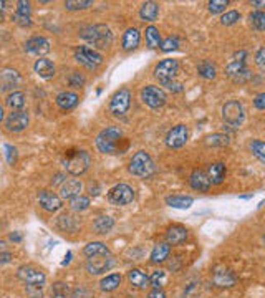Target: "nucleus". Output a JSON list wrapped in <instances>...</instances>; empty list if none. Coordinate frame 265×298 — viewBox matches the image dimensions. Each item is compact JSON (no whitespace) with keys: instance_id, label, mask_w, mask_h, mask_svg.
<instances>
[{"instance_id":"9b49d317","label":"nucleus","mask_w":265,"mask_h":298,"mask_svg":"<svg viewBox=\"0 0 265 298\" xmlns=\"http://www.w3.org/2000/svg\"><path fill=\"white\" fill-rule=\"evenodd\" d=\"M17 275H18L20 280L25 282L27 285H32V287H42L47 280L45 273L33 265H22L17 270Z\"/></svg>"},{"instance_id":"9d476101","label":"nucleus","mask_w":265,"mask_h":298,"mask_svg":"<svg viewBox=\"0 0 265 298\" xmlns=\"http://www.w3.org/2000/svg\"><path fill=\"white\" fill-rule=\"evenodd\" d=\"M133 199H134L133 187L128 184H123V183L116 184L113 189H110V192H108V201L114 206H126V204H130V202H133Z\"/></svg>"},{"instance_id":"f03ea898","label":"nucleus","mask_w":265,"mask_h":298,"mask_svg":"<svg viewBox=\"0 0 265 298\" xmlns=\"http://www.w3.org/2000/svg\"><path fill=\"white\" fill-rule=\"evenodd\" d=\"M123 141V131L116 126L105 128L101 133L96 136V148L99 152H105V154H114V152H121L119 143Z\"/></svg>"},{"instance_id":"0eeeda50","label":"nucleus","mask_w":265,"mask_h":298,"mask_svg":"<svg viewBox=\"0 0 265 298\" xmlns=\"http://www.w3.org/2000/svg\"><path fill=\"white\" fill-rule=\"evenodd\" d=\"M177 71H179V62L174 60V58H166V60H162L156 65L153 73L162 85V83L173 82L174 76L177 75Z\"/></svg>"},{"instance_id":"8fccbe9b","label":"nucleus","mask_w":265,"mask_h":298,"mask_svg":"<svg viewBox=\"0 0 265 298\" xmlns=\"http://www.w3.org/2000/svg\"><path fill=\"white\" fill-rule=\"evenodd\" d=\"M68 82H70V85L73 86V88H80V86H83L85 85V78L80 75V73H71L70 75V78H68Z\"/></svg>"},{"instance_id":"58836bf2","label":"nucleus","mask_w":265,"mask_h":298,"mask_svg":"<svg viewBox=\"0 0 265 298\" xmlns=\"http://www.w3.org/2000/svg\"><path fill=\"white\" fill-rule=\"evenodd\" d=\"M197 73L199 76H202L206 80H212L216 78V65L209 60H204L197 65Z\"/></svg>"},{"instance_id":"c9c22d12","label":"nucleus","mask_w":265,"mask_h":298,"mask_svg":"<svg viewBox=\"0 0 265 298\" xmlns=\"http://www.w3.org/2000/svg\"><path fill=\"white\" fill-rule=\"evenodd\" d=\"M119 283H121V275L111 273L99 282V288H101L103 292H113V290H116L119 287Z\"/></svg>"},{"instance_id":"4d7b16f0","label":"nucleus","mask_w":265,"mask_h":298,"mask_svg":"<svg viewBox=\"0 0 265 298\" xmlns=\"http://www.w3.org/2000/svg\"><path fill=\"white\" fill-rule=\"evenodd\" d=\"M63 177H65V176H63V174H55V177L52 179V186H56V184H63V183H65V181H63Z\"/></svg>"},{"instance_id":"c85d7f7f","label":"nucleus","mask_w":265,"mask_h":298,"mask_svg":"<svg viewBox=\"0 0 265 298\" xmlns=\"http://www.w3.org/2000/svg\"><path fill=\"white\" fill-rule=\"evenodd\" d=\"M171 253V245L168 242H159L154 245V249L151 252V262L153 264H161L164 262Z\"/></svg>"},{"instance_id":"2f4dec72","label":"nucleus","mask_w":265,"mask_h":298,"mask_svg":"<svg viewBox=\"0 0 265 298\" xmlns=\"http://www.w3.org/2000/svg\"><path fill=\"white\" fill-rule=\"evenodd\" d=\"M194 199L191 195H169L166 197V204L174 209H189Z\"/></svg>"},{"instance_id":"5fc2aeb1","label":"nucleus","mask_w":265,"mask_h":298,"mask_svg":"<svg viewBox=\"0 0 265 298\" xmlns=\"http://www.w3.org/2000/svg\"><path fill=\"white\" fill-rule=\"evenodd\" d=\"M162 86H166L168 90L171 91H174V93H179V91H182V85L181 83H177V82H168V83H162Z\"/></svg>"},{"instance_id":"39448f33","label":"nucleus","mask_w":265,"mask_h":298,"mask_svg":"<svg viewBox=\"0 0 265 298\" xmlns=\"http://www.w3.org/2000/svg\"><path fill=\"white\" fill-rule=\"evenodd\" d=\"M222 121H224V125L231 129L240 128L242 121H243V108L239 101L231 100L222 106Z\"/></svg>"},{"instance_id":"20e7f679","label":"nucleus","mask_w":265,"mask_h":298,"mask_svg":"<svg viewBox=\"0 0 265 298\" xmlns=\"http://www.w3.org/2000/svg\"><path fill=\"white\" fill-rule=\"evenodd\" d=\"M130 172L138 177H149L154 172V163L146 151H138L130 161Z\"/></svg>"},{"instance_id":"ddd939ff","label":"nucleus","mask_w":265,"mask_h":298,"mask_svg":"<svg viewBox=\"0 0 265 298\" xmlns=\"http://www.w3.org/2000/svg\"><path fill=\"white\" fill-rule=\"evenodd\" d=\"M28 114L25 111H12L9 116L4 120L5 129L10 131V133H20L28 126Z\"/></svg>"},{"instance_id":"e2e57ef3","label":"nucleus","mask_w":265,"mask_h":298,"mask_svg":"<svg viewBox=\"0 0 265 298\" xmlns=\"http://www.w3.org/2000/svg\"><path fill=\"white\" fill-rule=\"evenodd\" d=\"M262 242H263V245H265V235L262 237Z\"/></svg>"},{"instance_id":"de8ad7c7","label":"nucleus","mask_w":265,"mask_h":298,"mask_svg":"<svg viewBox=\"0 0 265 298\" xmlns=\"http://www.w3.org/2000/svg\"><path fill=\"white\" fill-rule=\"evenodd\" d=\"M179 47V38L177 37H168L166 40H164L161 43V50L162 52H173V50H176Z\"/></svg>"},{"instance_id":"37998d69","label":"nucleus","mask_w":265,"mask_h":298,"mask_svg":"<svg viewBox=\"0 0 265 298\" xmlns=\"http://www.w3.org/2000/svg\"><path fill=\"white\" fill-rule=\"evenodd\" d=\"M149 280H151V285L154 288H161L164 283H166V272H164V270H156V272H153L151 277H149Z\"/></svg>"},{"instance_id":"a19ab883","label":"nucleus","mask_w":265,"mask_h":298,"mask_svg":"<svg viewBox=\"0 0 265 298\" xmlns=\"http://www.w3.org/2000/svg\"><path fill=\"white\" fill-rule=\"evenodd\" d=\"M250 149H252V154L265 164V143L260 140H254L250 143Z\"/></svg>"},{"instance_id":"4468645a","label":"nucleus","mask_w":265,"mask_h":298,"mask_svg":"<svg viewBox=\"0 0 265 298\" xmlns=\"http://www.w3.org/2000/svg\"><path fill=\"white\" fill-rule=\"evenodd\" d=\"M114 260L110 255H96V257H90L87 260V270L91 275H99L108 272L113 267Z\"/></svg>"},{"instance_id":"72a5a7b5","label":"nucleus","mask_w":265,"mask_h":298,"mask_svg":"<svg viewBox=\"0 0 265 298\" xmlns=\"http://www.w3.org/2000/svg\"><path fill=\"white\" fill-rule=\"evenodd\" d=\"M145 35H146V45L151 50L161 47V33H159V30H157L154 25H149L146 28Z\"/></svg>"},{"instance_id":"6e6552de","label":"nucleus","mask_w":265,"mask_h":298,"mask_svg":"<svg viewBox=\"0 0 265 298\" xmlns=\"http://www.w3.org/2000/svg\"><path fill=\"white\" fill-rule=\"evenodd\" d=\"M131 105V91L128 88H121L113 94L110 100V111L114 116H125Z\"/></svg>"},{"instance_id":"5701e85b","label":"nucleus","mask_w":265,"mask_h":298,"mask_svg":"<svg viewBox=\"0 0 265 298\" xmlns=\"http://www.w3.org/2000/svg\"><path fill=\"white\" fill-rule=\"evenodd\" d=\"M188 239V229L182 225H171L166 232V241L169 245H179Z\"/></svg>"},{"instance_id":"864d4df0","label":"nucleus","mask_w":265,"mask_h":298,"mask_svg":"<svg viewBox=\"0 0 265 298\" xmlns=\"http://www.w3.org/2000/svg\"><path fill=\"white\" fill-rule=\"evenodd\" d=\"M254 106L257 110H265V93H259L254 98Z\"/></svg>"},{"instance_id":"3c124183","label":"nucleus","mask_w":265,"mask_h":298,"mask_svg":"<svg viewBox=\"0 0 265 298\" xmlns=\"http://www.w3.org/2000/svg\"><path fill=\"white\" fill-rule=\"evenodd\" d=\"M255 63H257V67L265 73V47L259 48V52L255 53Z\"/></svg>"},{"instance_id":"49530a36","label":"nucleus","mask_w":265,"mask_h":298,"mask_svg":"<svg viewBox=\"0 0 265 298\" xmlns=\"http://www.w3.org/2000/svg\"><path fill=\"white\" fill-rule=\"evenodd\" d=\"M227 5H229V0H212V2H209V12L212 15H216V13L224 12Z\"/></svg>"},{"instance_id":"6ab92c4d","label":"nucleus","mask_w":265,"mask_h":298,"mask_svg":"<svg viewBox=\"0 0 265 298\" xmlns=\"http://www.w3.org/2000/svg\"><path fill=\"white\" fill-rule=\"evenodd\" d=\"M81 189H83L81 181H78V179H68V181H65V183L60 186V197L71 201V199H75V197H78V195H80Z\"/></svg>"},{"instance_id":"c03bdc74","label":"nucleus","mask_w":265,"mask_h":298,"mask_svg":"<svg viewBox=\"0 0 265 298\" xmlns=\"http://www.w3.org/2000/svg\"><path fill=\"white\" fill-rule=\"evenodd\" d=\"M237 20H240V13L237 10H231V12H226L224 15L220 17V24L222 25H234Z\"/></svg>"},{"instance_id":"6e6d98bb","label":"nucleus","mask_w":265,"mask_h":298,"mask_svg":"<svg viewBox=\"0 0 265 298\" xmlns=\"http://www.w3.org/2000/svg\"><path fill=\"white\" fill-rule=\"evenodd\" d=\"M148 298H166V295H164L161 288H154L153 292L148 295Z\"/></svg>"},{"instance_id":"f3484780","label":"nucleus","mask_w":265,"mask_h":298,"mask_svg":"<svg viewBox=\"0 0 265 298\" xmlns=\"http://www.w3.org/2000/svg\"><path fill=\"white\" fill-rule=\"evenodd\" d=\"M246 56H247V53L243 52V50H240V52H237L232 56V60L229 62V65L226 67V73L231 76L232 80L237 75H240L242 71L247 70V67H246Z\"/></svg>"},{"instance_id":"e433bc0d","label":"nucleus","mask_w":265,"mask_h":298,"mask_svg":"<svg viewBox=\"0 0 265 298\" xmlns=\"http://www.w3.org/2000/svg\"><path fill=\"white\" fill-rule=\"evenodd\" d=\"M56 225L65 232H75L78 229V221L75 217H71L70 214H63L56 219Z\"/></svg>"},{"instance_id":"b1692460","label":"nucleus","mask_w":265,"mask_h":298,"mask_svg":"<svg viewBox=\"0 0 265 298\" xmlns=\"http://www.w3.org/2000/svg\"><path fill=\"white\" fill-rule=\"evenodd\" d=\"M139 40H141L139 30L138 28H134V27H130L123 35V42H121V45H123V50H126V52H131V50H134L136 47L139 45Z\"/></svg>"},{"instance_id":"bb28decb","label":"nucleus","mask_w":265,"mask_h":298,"mask_svg":"<svg viewBox=\"0 0 265 298\" xmlns=\"http://www.w3.org/2000/svg\"><path fill=\"white\" fill-rule=\"evenodd\" d=\"M56 105H58V108H62L63 111H68L78 105V94L73 91H62L58 96H56Z\"/></svg>"},{"instance_id":"09e8293b","label":"nucleus","mask_w":265,"mask_h":298,"mask_svg":"<svg viewBox=\"0 0 265 298\" xmlns=\"http://www.w3.org/2000/svg\"><path fill=\"white\" fill-rule=\"evenodd\" d=\"M4 151H5V159H7V163H9L10 166L15 164L17 161V149L10 146V144H4Z\"/></svg>"},{"instance_id":"ea45409f","label":"nucleus","mask_w":265,"mask_h":298,"mask_svg":"<svg viewBox=\"0 0 265 298\" xmlns=\"http://www.w3.org/2000/svg\"><path fill=\"white\" fill-rule=\"evenodd\" d=\"M229 136L227 134H222V133H216L212 136H207L206 137V144L207 146H212V148H224L229 144Z\"/></svg>"},{"instance_id":"680f3d73","label":"nucleus","mask_w":265,"mask_h":298,"mask_svg":"<svg viewBox=\"0 0 265 298\" xmlns=\"http://www.w3.org/2000/svg\"><path fill=\"white\" fill-rule=\"evenodd\" d=\"M70 259H71V253L68 252V253H67V257H65V260H63V265H67L68 262H70Z\"/></svg>"},{"instance_id":"2eb2a0df","label":"nucleus","mask_w":265,"mask_h":298,"mask_svg":"<svg viewBox=\"0 0 265 298\" xmlns=\"http://www.w3.org/2000/svg\"><path fill=\"white\" fill-rule=\"evenodd\" d=\"M38 202H40V207L47 210V212H56L62 207V197L52 191H40Z\"/></svg>"},{"instance_id":"7ed1b4c3","label":"nucleus","mask_w":265,"mask_h":298,"mask_svg":"<svg viewBox=\"0 0 265 298\" xmlns=\"http://www.w3.org/2000/svg\"><path fill=\"white\" fill-rule=\"evenodd\" d=\"M62 161L67 172H70L71 176H80V174L87 172V169L90 168L91 157L87 151H68Z\"/></svg>"},{"instance_id":"13d9d810","label":"nucleus","mask_w":265,"mask_h":298,"mask_svg":"<svg viewBox=\"0 0 265 298\" xmlns=\"http://www.w3.org/2000/svg\"><path fill=\"white\" fill-rule=\"evenodd\" d=\"M10 241H13V242H20V241H22V235H20V234H17V232H13V234H10Z\"/></svg>"},{"instance_id":"cd10ccee","label":"nucleus","mask_w":265,"mask_h":298,"mask_svg":"<svg viewBox=\"0 0 265 298\" xmlns=\"http://www.w3.org/2000/svg\"><path fill=\"white\" fill-rule=\"evenodd\" d=\"M128 280H130V283L136 288H146V287H149V283H151L148 275L142 270H139V268H133V270H130V273H128Z\"/></svg>"},{"instance_id":"412c9836","label":"nucleus","mask_w":265,"mask_h":298,"mask_svg":"<svg viewBox=\"0 0 265 298\" xmlns=\"http://www.w3.org/2000/svg\"><path fill=\"white\" fill-rule=\"evenodd\" d=\"M30 13H32L30 2L20 0V2H17V10H15V15H13V20H15L17 24L22 25V27H30L32 25Z\"/></svg>"},{"instance_id":"a18cd8bd","label":"nucleus","mask_w":265,"mask_h":298,"mask_svg":"<svg viewBox=\"0 0 265 298\" xmlns=\"http://www.w3.org/2000/svg\"><path fill=\"white\" fill-rule=\"evenodd\" d=\"M91 5H93L91 0H80V2L68 0V2H65V9H68V10H80V9H88V7H91Z\"/></svg>"},{"instance_id":"a878e982","label":"nucleus","mask_w":265,"mask_h":298,"mask_svg":"<svg viewBox=\"0 0 265 298\" xmlns=\"http://www.w3.org/2000/svg\"><path fill=\"white\" fill-rule=\"evenodd\" d=\"M33 70L42 78H52L55 75V65L48 58H38L33 65Z\"/></svg>"},{"instance_id":"4be33fe9","label":"nucleus","mask_w":265,"mask_h":298,"mask_svg":"<svg viewBox=\"0 0 265 298\" xmlns=\"http://www.w3.org/2000/svg\"><path fill=\"white\" fill-rule=\"evenodd\" d=\"M212 282L216 283L217 287H232L235 283V275L227 270L224 267H219L216 268V272L212 275Z\"/></svg>"},{"instance_id":"603ef678","label":"nucleus","mask_w":265,"mask_h":298,"mask_svg":"<svg viewBox=\"0 0 265 298\" xmlns=\"http://www.w3.org/2000/svg\"><path fill=\"white\" fill-rule=\"evenodd\" d=\"M53 295H55V298L67 296V287L63 285V283H55L53 285Z\"/></svg>"},{"instance_id":"423d86ee","label":"nucleus","mask_w":265,"mask_h":298,"mask_svg":"<svg viewBox=\"0 0 265 298\" xmlns=\"http://www.w3.org/2000/svg\"><path fill=\"white\" fill-rule=\"evenodd\" d=\"M75 60L83 65L88 70H96L99 65L103 63V56L99 55L96 50L90 47H76L75 48Z\"/></svg>"},{"instance_id":"bf43d9fd","label":"nucleus","mask_w":265,"mask_h":298,"mask_svg":"<svg viewBox=\"0 0 265 298\" xmlns=\"http://www.w3.org/2000/svg\"><path fill=\"white\" fill-rule=\"evenodd\" d=\"M252 5L254 7H265V0H254Z\"/></svg>"},{"instance_id":"1a4fd4ad","label":"nucleus","mask_w":265,"mask_h":298,"mask_svg":"<svg viewBox=\"0 0 265 298\" xmlns=\"http://www.w3.org/2000/svg\"><path fill=\"white\" fill-rule=\"evenodd\" d=\"M141 100L142 103L148 105L149 108H161L166 103V93L162 88L154 85H148L141 90Z\"/></svg>"},{"instance_id":"4c0bfd02","label":"nucleus","mask_w":265,"mask_h":298,"mask_svg":"<svg viewBox=\"0 0 265 298\" xmlns=\"http://www.w3.org/2000/svg\"><path fill=\"white\" fill-rule=\"evenodd\" d=\"M250 27L257 32H265V12L262 10H255L249 15Z\"/></svg>"},{"instance_id":"c756f323","label":"nucleus","mask_w":265,"mask_h":298,"mask_svg":"<svg viewBox=\"0 0 265 298\" xmlns=\"http://www.w3.org/2000/svg\"><path fill=\"white\" fill-rule=\"evenodd\" d=\"M157 13H159V5L156 2H145L139 9V17L148 22H154L157 18Z\"/></svg>"},{"instance_id":"79ce46f5","label":"nucleus","mask_w":265,"mask_h":298,"mask_svg":"<svg viewBox=\"0 0 265 298\" xmlns=\"http://www.w3.org/2000/svg\"><path fill=\"white\" fill-rule=\"evenodd\" d=\"M70 207L76 210V212H83V210H87L90 207V199L85 197V195H78V197L70 201Z\"/></svg>"},{"instance_id":"aec40b11","label":"nucleus","mask_w":265,"mask_h":298,"mask_svg":"<svg viewBox=\"0 0 265 298\" xmlns=\"http://www.w3.org/2000/svg\"><path fill=\"white\" fill-rule=\"evenodd\" d=\"M0 85H2V91H9L17 88L20 85V75L17 70L12 68H4L0 73Z\"/></svg>"},{"instance_id":"473e14b6","label":"nucleus","mask_w":265,"mask_h":298,"mask_svg":"<svg viewBox=\"0 0 265 298\" xmlns=\"http://www.w3.org/2000/svg\"><path fill=\"white\" fill-rule=\"evenodd\" d=\"M113 225H114V221L110 215H99L98 219L93 222V229H95L96 234H108L113 229Z\"/></svg>"},{"instance_id":"a211bd4d","label":"nucleus","mask_w":265,"mask_h":298,"mask_svg":"<svg viewBox=\"0 0 265 298\" xmlns=\"http://www.w3.org/2000/svg\"><path fill=\"white\" fill-rule=\"evenodd\" d=\"M25 52L30 55H45L50 52V42L45 37H32L25 42Z\"/></svg>"},{"instance_id":"052dcab7","label":"nucleus","mask_w":265,"mask_h":298,"mask_svg":"<svg viewBox=\"0 0 265 298\" xmlns=\"http://www.w3.org/2000/svg\"><path fill=\"white\" fill-rule=\"evenodd\" d=\"M9 260H10V253L4 252V253H2V264H7Z\"/></svg>"},{"instance_id":"dca6fc26","label":"nucleus","mask_w":265,"mask_h":298,"mask_svg":"<svg viewBox=\"0 0 265 298\" xmlns=\"http://www.w3.org/2000/svg\"><path fill=\"white\" fill-rule=\"evenodd\" d=\"M189 184L194 191H199V192H207L212 186L209 176H207V171H204V169L192 171L191 177H189Z\"/></svg>"},{"instance_id":"7c9ffc66","label":"nucleus","mask_w":265,"mask_h":298,"mask_svg":"<svg viewBox=\"0 0 265 298\" xmlns=\"http://www.w3.org/2000/svg\"><path fill=\"white\" fill-rule=\"evenodd\" d=\"M5 105L12 108V111H22L25 106V94L22 91H13L5 98Z\"/></svg>"},{"instance_id":"393cba45","label":"nucleus","mask_w":265,"mask_h":298,"mask_svg":"<svg viewBox=\"0 0 265 298\" xmlns=\"http://www.w3.org/2000/svg\"><path fill=\"white\" fill-rule=\"evenodd\" d=\"M207 176H209L211 183L214 186L222 184L224 183V179H226V164L224 163L209 164V168H207Z\"/></svg>"},{"instance_id":"f8f14e48","label":"nucleus","mask_w":265,"mask_h":298,"mask_svg":"<svg viewBox=\"0 0 265 298\" xmlns=\"http://www.w3.org/2000/svg\"><path fill=\"white\" fill-rule=\"evenodd\" d=\"M188 136H189V131L186 125H176L169 129V133L166 134V144L168 148L171 149H177V148H182L186 143H188Z\"/></svg>"},{"instance_id":"f257e3e1","label":"nucleus","mask_w":265,"mask_h":298,"mask_svg":"<svg viewBox=\"0 0 265 298\" xmlns=\"http://www.w3.org/2000/svg\"><path fill=\"white\" fill-rule=\"evenodd\" d=\"M80 37L83 40H87L90 45L99 50H106L113 42V33L110 30V27L103 24L83 27L80 30Z\"/></svg>"},{"instance_id":"f704fd0d","label":"nucleus","mask_w":265,"mask_h":298,"mask_svg":"<svg viewBox=\"0 0 265 298\" xmlns=\"http://www.w3.org/2000/svg\"><path fill=\"white\" fill-rule=\"evenodd\" d=\"M85 255L96 257V255H110V250L103 242H91L85 247Z\"/></svg>"}]
</instances>
